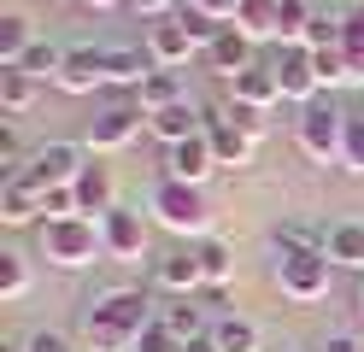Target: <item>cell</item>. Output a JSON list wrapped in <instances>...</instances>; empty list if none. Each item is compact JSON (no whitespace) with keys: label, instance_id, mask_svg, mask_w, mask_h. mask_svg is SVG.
Listing matches in <instances>:
<instances>
[{"label":"cell","instance_id":"obj_1","mask_svg":"<svg viewBox=\"0 0 364 352\" xmlns=\"http://www.w3.org/2000/svg\"><path fill=\"white\" fill-rule=\"evenodd\" d=\"M153 323V299L135 288H112L82 311V346L88 352H135L141 329Z\"/></svg>","mask_w":364,"mask_h":352},{"label":"cell","instance_id":"obj_2","mask_svg":"<svg viewBox=\"0 0 364 352\" xmlns=\"http://www.w3.org/2000/svg\"><path fill=\"white\" fill-rule=\"evenodd\" d=\"M36 241H41V258H48V265H59V270H88V265L106 252L95 218H59V223H41Z\"/></svg>","mask_w":364,"mask_h":352},{"label":"cell","instance_id":"obj_3","mask_svg":"<svg viewBox=\"0 0 364 352\" xmlns=\"http://www.w3.org/2000/svg\"><path fill=\"white\" fill-rule=\"evenodd\" d=\"M347 124H353V117L341 112L335 100H323V94H317L311 106H300L294 141H300V153H306L311 164H335L341 153H347Z\"/></svg>","mask_w":364,"mask_h":352},{"label":"cell","instance_id":"obj_4","mask_svg":"<svg viewBox=\"0 0 364 352\" xmlns=\"http://www.w3.org/2000/svg\"><path fill=\"white\" fill-rule=\"evenodd\" d=\"M147 211L159 223H165L171 235H206L212 229V206H206V194L200 188H188V182H153V200H147Z\"/></svg>","mask_w":364,"mask_h":352},{"label":"cell","instance_id":"obj_5","mask_svg":"<svg viewBox=\"0 0 364 352\" xmlns=\"http://www.w3.org/2000/svg\"><path fill=\"white\" fill-rule=\"evenodd\" d=\"M82 171H88V159H82L77 141H41V147L30 153V164H24V171H12V176H24L36 194H48V188H71Z\"/></svg>","mask_w":364,"mask_h":352},{"label":"cell","instance_id":"obj_6","mask_svg":"<svg viewBox=\"0 0 364 352\" xmlns=\"http://www.w3.org/2000/svg\"><path fill=\"white\" fill-rule=\"evenodd\" d=\"M329 252H282L277 258V288H282V299H294V305H317L329 294Z\"/></svg>","mask_w":364,"mask_h":352},{"label":"cell","instance_id":"obj_7","mask_svg":"<svg viewBox=\"0 0 364 352\" xmlns=\"http://www.w3.org/2000/svg\"><path fill=\"white\" fill-rule=\"evenodd\" d=\"M141 124H147V112L118 100V106H106V112H95V117H88L82 147H95V153H118V147H129V141L141 135Z\"/></svg>","mask_w":364,"mask_h":352},{"label":"cell","instance_id":"obj_8","mask_svg":"<svg viewBox=\"0 0 364 352\" xmlns=\"http://www.w3.org/2000/svg\"><path fill=\"white\" fill-rule=\"evenodd\" d=\"M100 241H106V258H118V265H141V258H147V229H141V211L112 206L106 218H100Z\"/></svg>","mask_w":364,"mask_h":352},{"label":"cell","instance_id":"obj_9","mask_svg":"<svg viewBox=\"0 0 364 352\" xmlns=\"http://www.w3.org/2000/svg\"><path fill=\"white\" fill-rule=\"evenodd\" d=\"M270 70H277V82H282V100H294V106H311L317 94H323L317 65H311V47H282V53L270 59Z\"/></svg>","mask_w":364,"mask_h":352},{"label":"cell","instance_id":"obj_10","mask_svg":"<svg viewBox=\"0 0 364 352\" xmlns=\"http://www.w3.org/2000/svg\"><path fill=\"white\" fill-rule=\"evenodd\" d=\"M147 53H153L159 70H176V65H188L200 53V41L188 36V23H182V12H176V18H159L147 30Z\"/></svg>","mask_w":364,"mask_h":352},{"label":"cell","instance_id":"obj_11","mask_svg":"<svg viewBox=\"0 0 364 352\" xmlns=\"http://www.w3.org/2000/svg\"><path fill=\"white\" fill-rule=\"evenodd\" d=\"M212 171H218V153H212L206 129H200V135H188V141H176V147L165 153V176H171V182H188V188H200Z\"/></svg>","mask_w":364,"mask_h":352},{"label":"cell","instance_id":"obj_12","mask_svg":"<svg viewBox=\"0 0 364 352\" xmlns=\"http://www.w3.org/2000/svg\"><path fill=\"white\" fill-rule=\"evenodd\" d=\"M59 88H65V94H95V88H106V47H65Z\"/></svg>","mask_w":364,"mask_h":352},{"label":"cell","instance_id":"obj_13","mask_svg":"<svg viewBox=\"0 0 364 352\" xmlns=\"http://www.w3.org/2000/svg\"><path fill=\"white\" fill-rule=\"evenodd\" d=\"M230 100H235V106H253V112H270V106L282 100L277 70H270V65H247L241 77H230Z\"/></svg>","mask_w":364,"mask_h":352},{"label":"cell","instance_id":"obj_14","mask_svg":"<svg viewBox=\"0 0 364 352\" xmlns=\"http://www.w3.org/2000/svg\"><path fill=\"white\" fill-rule=\"evenodd\" d=\"M0 223H6V229H30V223L41 229V223H48V218H41V194L24 176H6V188H0Z\"/></svg>","mask_w":364,"mask_h":352},{"label":"cell","instance_id":"obj_15","mask_svg":"<svg viewBox=\"0 0 364 352\" xmlns=\"http://www.w3.org/2000/svg\"><path fill=\"white\" fill-rule=\"evenodd\" d=\"M206 65L218 70V77H241L247 65H259V59H253V36H241L235 23H223L218 41L206 47Z\"/></svg>","mask_w":364,"mask_h":352},{"label":"cell","instance_id":"obj_16","mask_svg":"<svg viewBox=\"0 0 364 352\" xmlns=\"http://www.w3.org/2000/svg\"><path fill=\"white\" fill-rule=\"evenodd\" d=\"M71 194H77V211H82V218H106V211L118 206V182H112L106 164H88V171L71 182Z\"/></svg>","mask_w":364,"mask_h":352},{"label":"cell","instance_id":"obj_17","mask_svg":"<svg viewBox=\"0 0 364 352\" xmlns=\"http://www.w3.org/2000/svg\"><path fill=\"white\" fill-rule=\"evenodd\" d=\"M159 288H165V294H200V288H206V276H200V252L194 247H182V252H165V258H159Z\"/></svg>","mask_w":364,"mask_h":352},{"label":"cell","instance_id":"obj_18","mask_svg":"<svg viewBox=\"0 0 364 352\" xmlns=\"http://www.w3.org/2000/svg\"><path fill=\"white\" fill-rule=\"evenodd\" d=\"M153 70H159V65H153L147 47H106V82H112V88H141Z\"/></svg>","mask_w":364,"mask_h":352},{"label":"cell","instance_id":"obj_19","mask_svg":"<svg viewBox=\"0 0 364 352\" xmlns=\"http://www.w3.org/2000/svg\"><path fill=\"white\" fill-rule=\"evenodd\" d=\"M206 141H212L218 164H247V153H253V135H247L230 112H223V117H206Z\"/></svg>","mask_w":364,"mask_h":352},{"label":"cell","instance_id":"obj_20","mask_svg":"<svg viewBox=\"0 0 364 352\" xmlns=\"http://www.w3.org/2000/svg\"><path fill=\"white\" fill-rule=\"evenodd\" d=\"M147 129L165 141V147H176V141H188V135H200L206 124H200V112L188 106V100H176V106H165V112H153L147 117Z\"/></svg>","mask_w":364,"mask_h":352},{"label":"cell","instance_id":"obj_21","mask_svg":"<svg viewBox=\"0 0 364 352\" xmlns=\"http://www.w3.org/2000/svg\"><path fill=\"white\" fill-rule=\"evenodd\" d=\"M323 252H329V265H341V270H364V223H335L323 235Z\"/></svg>","mask_w":364,"mask_h":352},{"label":"cell","instance_id":"obj_22","mask_svg":"<svg viewBox=\"0 0 364 352\" xmlns=\"http://www.w3.org/2000/svg\"><path fill=\"white\" fill-rule=\"evenodd\" d=\"M36 94H41V82L30 77L24 65H0V106H6L12 117H24L36 106Z\"/></svg>","mask_w":364,"mask_h":352},{"label":"cell","instance_id":"obj_23","mask_svg":"<svg viewBox=\"0 0 364 352\" xmlns=\"http://www.w3.org/2000/svg\"><path fill=\"white\" fill-rule=\"evenodd\" d=\"M176 100H188V94H182V77H176V70H153V77L135 88V106H141L147 117H153V112H165V106H176Z\"/></svg>","mask_w":364,"mask_h":352},{"label":"cell","instance_id":"obj_24","mask_svg":"<svg viewBox=\"0 0 364 352\" xmlns=\"http://www.w3.org/2000/svg\"><path fill=\"white\" fill-rule=\"evenodd\" d=\"M194 252H200V276H206V294H223V288H230V276H235V252L223 247V241H212V235H206V241H200Z\"/></svg>","mask_w":364,"mask_h":352},{"label":"cell","instance_id":"obj_25","mask_svg":"<svg viewBox=\"0 0 364 352\" xmlns=\"http://www.w3.org/2000/svg\"><path fill=\"white\" fill-rule=\"evenodd\" d=\"M30 47H36L30 18L6 12V18H0V65H24V53H30Z\"/></svg>","mask_w":364,"mask_h":352},{"label":"cell","instance_id":"obj_26","mask_svg":"<svg viewBox=\"0 0 364 352\" xmlns=\"http://www.w3.org/2000/svg\"><path fill=\"white\" fill-rule=\"evenodd\" d=\"M277 12H282V0H241L235 30L253 36V41H264V36H277Z\"/></svg>","mask_w":364,"mask_h":352},{"label":"cell","instance_id":"obj_27","mask_svg":"<svg viewBox=\"0 0 364 352\" xmlns=\"http://www.w3.org/2000/svg\"><path fill=\"white\" fill-rule=\"evenodd\" d=\"M212 341H218V352H259V323L218 317V323H212Z\"/></svg>","mask_w":364,"mask_h":352},{"label":"cell","instance_id":"obj_28","mask_svg":"<svg viewBox=\"0 0 364 352\" xmlns=\"http://www.w3.org/2000/svg\"><path fill=\"white\" fill-rule=\"evenodd\" d=\"M311 18H317L311 0H282V12H277V41H282V47H300Z\"/></svg>","mask_w":364,"mask_h":352},{"label":"cell","instance_id":"obj_29","mask_svg":"<svg viewBox=\"0 0 364 352\" xmlns=\"http://www.w3.org/2000/svg\"><path fill=\"white\" fill-rule=\"evenodd\" d=\"M159 323H165L176 341H200V335H212V329H206V317H200V305H188V299H182V305H171V311H159Z\"/></svg>","mask_w":364,"mask_h":352},{"label":"cell","instance_id":"obj_30","mask_svg":"<svg viewBox=\"0 0 364 352\" xmlns=\"http://www.w3.org/2000/svg\"><path fill=\"white\" fill-rule=\"evenodd\" d=\"M59 65H65V47H53V41H36L24 53V70L36 82H59Z\"/></svg>","mask_w":364,"mask_h":352},{"label":"cell","instance_id":"obj_31","mask_svg":"<svg viewBox=\"0 0 364 352\" xmlns=\"http://www.w3.org/2000/svg\"><path fill=\"white\" fill-rule=\"evenodd\" d=\"M30 294V265L24 252H0V299H24Z\"/></svg>","mask_w":364,"mask_h":352},{"label":"cell","instance_id":"obj_32","mask_svg":"<svg viewBox=\"0 0 364 352\" xmlns=\"http://www.w3.org/2000/svg\"><path fill=\"white\" fill-rule=\"evenodd\" d=\"M341 53H347V65H353V82H364V12H353L347 23H341Z\"/></svg>","mask_w":364,"mask_h":352},{"label":"cell","instance_id":"obj_33","mask_svg":"<svg viewBox=\"0 0 364 352\" xmlns=\"http://www.w3.org/2000/svg\"><path fill=\"white\" fill-rule=\"evenodd\" d=\"M311 65H317V82H323V88L353 82V65H347V53H341V47H323V53H311Z\"/></svg>","mask_w":364,"mask_h":352},{"label":"cell","instance_id":"obj_34","mask_svg":"<svg viewBox=\"0 0 364 352\" xmlns=\"http://www.w3.org/2000/svg\"><path fill=\"white\" fill-rule=\"evenodd\" d=\"M341 23H347V18L317 12V18L306 23V41H300V47H311V53H323V47H341Z\"/></svg>","mask_w":364,"mask_h":352},{"label":"cell","instance_id":"obj_35","mask_svg":"<svg viewBox=\"0 0 364 352\" xmlns=\"http://www.w3.org/2000/svg\"><path fill=\"white\" fill-rule=\"evenodd\" d=\"M135 352H182V341H176L171 329H165V323L153 317V323L141 329V341H135Z\"/></svg>","mask_w":364,"mask_h":352},{"label":"cell","instance_id":"obj_36","mask_svg":"<svg viewBox=\"0 0 364 352\" xmlns=\"http://www.w3.org/2000/svg\"><path fill=\"white\" fill-rule=\"evenodd\" d=\"M41 211H48V223H59V218H82L71 188H48V194H41Z\"/></svg>","mask_w":364,"mask_h":352},{"label":"cell","instance_id":"obj_37","mask_svg":"<svg viewBox=\"0 0 364 352\" xmlns=\"http://www.w3.org/2000/svg\"><path fill=\"white\" fill-rule=\"evenodd\" d=\"M341 164L364 176V117H353V124H347V153H341Z\"/></svg>","mask_w":364,"mask_h":352},{"label":"cell","instance_id":"obj_38","mask_svg":"<svg viewBox=\"0 0 364 352\" xmlns=\"http://www.w3.org/2000/svg\"><path fill=\"white\" fill-rule=\"evenodd\" d=\"M188 12H200V18H212V23H235V12H241V0H188Z\"/></svg>","mask_w":364,"mask_h":352},{"label":"cell","instance_id":"obj_39","mask_svg":"<svg viewBox=\"0 0 364 352\" xmlns=\"http://www.w3.org/2000/svg\"><path fill=\"white\" fill-rule=\"evenodd\" d=\"M230 117H235V124H241L247 135H253V141H264V135H270V124H264V112H253V106H235V100H230Z\"/></svg>","mask_w":364,"mask_h":352},{"label":"cell","instance_id":"obj_40","mask_svg":"<svg viewBox=\"0 0 364 352\" xmlns=\"http://www.w3.org/2000/svg\"><path fill=\"white\" fill-rule=\"evenodd\" d=\"M24 352H71V341L53 335V329H36V335L24 341Z\"/></svg>","mask_w":364,"mask_h":352},{"label":"cell","instance_id":"obj_41","mask_svg":"<svg viewBox=\"0 0 364 352\" xmlns=\"http://www.w3.org/2000/svg\"><path fill=\"white\" fill-rule=\"evenodd\" d=\"M129 6L141 12V18H171V6H176V0H129Z\"/></svg>","mask_w":364,"mask_h":352},{"label":"cell","instance_id":"obj_42","mask_svg":"<svg viewBox=\"0 0 364 352\" xmlns=\"http://www.w3.org/2000/svg\"><path fill=\"white\" fill-rule=\"evenodd\" d=\"M0 159H6V164H18V129H12V124L0 129ZM18 171H24V164H18Z\"/></svg>","mask_w":364,"mask_h":352},{"label":"cell","instance_id":"obj_43","mask_svg":"<svg viewBox=\"0 0 364 352\" xmlns=\"http://www.w3.org/2000/svg\"><path fill=\"white\" fill-rule=\"evenodd\" d=\"M323 352H364V346H358L353 335H329V341H323Z\"/></svg>","mask_w":364,"mask_h":352},{"label":"cell","instance_id":"obj_44","mask_svg":"<svg viewBox=\"0 0 364 352\" xmlns=\"http://www.w3.org/2000/svg\"><path fill=\"white\" fill-rule=\"evenodd\" d=\"M182 352H218V341H212V335H200V341H182Z\"/></svg>","mask_w":364,"mask_h":352},{"label":"cell","instance_id":"obj_45","mask_svg":"<svg viewBox=\"0 0 364 352\" xmlns=\"http://www.w3.org/2000/svg\"><path fill=\"white\" fill-rule=\"evenodd\" d=\"M82 6H95V12H112V6H118V0H82Z\"/></svg>","mask_w":364,"mask_h":352},{"label":"cell","instance_id":"obj_46","mask_svg":"<svg viewBox=\"0 0 364 352\" xmlns=\"http://www.w3.org/2000/svg\"><path fill=\"white\" fill-rule=\"evenodd\" d=\"M358 311H364V282H358Z\"/></svg>","mask_w":364,"mask_h":352}]
</instances>
